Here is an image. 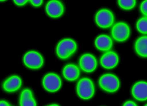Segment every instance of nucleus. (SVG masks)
<instances>
[{
	"instance_id": "obj_1",
	"label": "nucleus",
	"mask_w": 147,
	"mask_h": 106,
	"mask_svg": "<svg viewBox=\"0 0 147 106\" xmlns=\"http://www.w3.org/2000/svg\"><path fill=\"white\" fill-rule=\"evenodd\" d=\"M77 45L74 41L66 39L61 41L57 47V56L63 59L70 57L76 51Z\"/></svg>"
},
{
	"instance_id": "obj_2",
	"label": "nucleus",
	"mask_w": 147,
	"mask_h": 106,
	"mask_svg": "<svg viewBox=\"0 0 147 106\" xmlns=\"http://www.w3.org/2000/svg\"><path fill=\"white\" fill-rule=\"evenodd\" d=\"M77 91L79 96L82 99L87 100L93 96L94 85L91 79L87 78L82 79L78 82Z\"/></svg>"
},
{
	"instance_id": "obj_3",
	"label": "nucleus",
	"mask_w": 147,
	"mask_h": 106,
	"mask_svg": "<svg viewBox=\"0 0 147 106\" xmlns=\"http://www.w3.org/2000/svg\"><path fill=\"white\" fill-rule=\"evenodd\" d=\"M101 89L109 92H114L118 89L119 81L118 78L112 74H106L101 76L99 81Z\"/></svg>"
},
{
	"instance_id": "obj_4",
	"label": "nucleus",
	"mask_w": 147,
	"mask_h": 106,
	"mask_svg": "<svg viewBox=\"0 0 147 106\" xmlns=\"http://www.w3.org/2000/svg\"><path fill=\"white\" fill-rule=\"evenodd\" d=\"M111 34L113 39L117 41H125L129 36V27L123 22L117 23L113 27Z\"/></svg>"
},
{
	"instance_id": "obj_5",
	"label": "nucleus",
	"mask_w": 147,
	"mask_h": 106,
	"mask_svg": "<svg viewBox=\"0 0 147 106\" xmlns=\"http://www.w3.org/2000/svg\"><path fill=\"white\" fill-rule=\"evenodd\" d=\"M114 16L112 13L107 9L99 11L95 17V21L98 26L107 29L112 26L114 22Z\"/></svg>"
},
{
	"instance_id": "obj_6",
	"label": "nucleus",
	"mask_w": 147,
	"mask_h": 106,
	"mask_svg": "<svg viewBox=\"0 0 147 106\" xmlns=\"http://www.w3.org/2000/svg\"><path fill=\"white\" fill-rule=\"evenodd\" d=\"M43 85L45 89L50 92H55L61 86V80L60 77L55 74L50 73L45 75L43 79Z\"/></svg>"
},
{
	"instance_id": "obj_7",
	"label": "nucleus",
	"mask_w": 147,
	"mask_h": 106,
	"mask_svg": "<svg viewBox=\"0 0 147 106\" xmlns=\"http://www.w3.org/2000/svg\"><path fill=\"white\" fill-rule=\"evenodd\" d=\"M24 62L27 67L36 69L42 66L44 60L40 54L35 51H30L24 55Z\"/></svg>"
},
{
	"instance_id": "obj_8",
	"label": "nucleus",
	"mask_w": 147,
	"mask_h": 106,
	"mask_svg": "<svg viewBox=\"0 0 147 106\" xmlns=\"http://www.w3.org/2000/svg\"><path fill=\"white\" fill-rule=\"evenodd\" d=\"M81 68L86 72L90 73L96 69L97 62L95 57L89 54L83 55L79 61Z\"/></svg>"
},
{
	"instance_id": "obj_9",
	"label": "nucleus",
	"mask_w": 147,
	"mask_h": 106,
	"mask_svg": "<svg viewBox=\"0 0 147 106\" xmlns=\"http://www.w3.org/2000/svg\"><path fill=\"white\" fill-rule=\"evenodd\" d=\"M46 11L47 14L53 18L61 17L64 11L62 4L57 0H51L46 5Z\"/></svg>"
},
{
	"instance_id": "obj_10",
	"label": "nucleus",
	"mask_w": 147,
	"mask_h": 106,
	"mask_svg": "<svg viewBox=\"0 0 147 106\" xmlns=\"http://www.w3.org/2000/svg\"><path fill=\"white\" fill-rule=\"evenodd\" d=\"M117 55L113 51H109L104 54L100 60L101 66L106 69L114 68L118 63Z\"/></svg>"
},
{
	"instance_id": "obj_11",
	"label": "nucleus",
	"mask_w": 147,
	"mask_h": 106,
	"mask_svg": "<svg viewBox=\"0 0 147 106\" xmlns=\"http://www.w3.org/2000/svg\"><path fill=\"white\" fill-rule=\"evenodd\" d=\"M134 98L139 101L147 100V83L139 82L134 85L131 90Z\"/></svg>"
},
{
	"instance_id": "obj_12",
	"label": "nucleus",
	"mask_w": 147,
	"mask_h": 106,
	"mask_svg": "<svg viewBox=\"0 0 147 106\" xmlns=\"http://www.w3.org/2000/svg\"><path fill=\"white\" fill-rule=\"evenodd\" d=\"M22 81L21 79L17 76H13L7 79L3 83L4 90L9 92H14L21 87Z\"/></svg>"
},
{
	"instance_id": "obj_13",
	"label": "nucleus",
	"mask_w": 147,
	"mask_h": 106,
	"mask_svg": "<svg viewBox=\"0 0 147 106\" xmlns=\"http://www.w3.org/2000/svg\"><path fill=\"white\" fill-rule=\"evenodd\" d=\"M95 45L99 50L103 51H108L112 47V40L108 36L101 35L96 38Z\"/></svg>"
},
{
	"instance_id": "obj_14",
	"label": "nucleus",
	"mask_w": 147,
	"mask_h": 106,
	"mask_svg": "<svg viewBox=\"0 0 147 106\" xmlns=\"http://www.w3.org/2000/svg\"><path fill=\"white\" fill-rule=\"evenodd\" d=\"M63 73L65 79L69 81H74L79 77L80 70L76 65L69 64L63 68Z\"/></svg>"
},
{
	"instance_id": "obj_15",
	"label": "nucleus",
	"mask_w": 147,
	"mask_h": 106,
	"mask_svg": "<svg viewBox=\"0 0 147 106\" xmlns=\"http://www.w3.org/2000/svg\"><path fill=\"white\" fill-rule=\"evenodd\" d=\"M20 105L22 106H34L36 103L33 97L32 92L29 89L23 91L20 97Z\"/></svg>"
},
{
	"instance_id": "obj_16",
	"label": "nucleus",
	"mask_w": 147,
	"mask_h": 106,
	"mask_svg": "<svg viewBox=\"0 0 147 106\" xmlns=\"http://www.w3.org/2000/svg\"><path fill=\"white\" fill-rule=\"evenodd\" d=\"M135 50L137 53L143 57H147V36L139 37L136 42Z\"/></svg>"
},
{
	"instance_id": "obj_17",
	"label": "nucleus",
	"mask_w": 147,
	"mask_h": 106,
	"mask_svg": "<svg viewBox=\"0 0 147 106\" xmlns=\"http://www.w3.org/2000/svg\"><path fill=\"white\" fill-rule=\"evenodd\" d=\"M118 3L122 9L130 10L135 7L136 1V0H118Z\"/></svg>"
},
{
	"instance_id": "obj_18",
	"label": "nucleus",
	"mask_w": 147,
	"mask_h": 106,
	"mask_svg": "<svg viewBox=\"0 0 147 106\" xmlns=\"http://www.w3.org/2000/svg\"><path fill=\"white\" fill-rule=\"evenodd\" d=\"M136 27L140 33L147 34V17L140 19L137 23Z\"/></svg>"
},
{
	"instance_id": "obj_19",
	"label": "nucleus",
	"mask_w": 147,
	"mask_h": 106,
	"mask_svg": "<svg viewBox=\"0 0 147 106\" xmlns=\"http://www.w3.org/2000/svg\"><path fill=\"white\" fill-rule=\"evenodd\" d=\"M140 11L144 16L147 17V0H144L140 5Z\"/></svg>"
},
{
	"instance_id": "obj_20",
	"label": "nucleus",
	"mask_w": 147,
	"mask_h": 106,
	"mask_svg": "<svg viewBox=\"0 0 147 106\" xmlns=\"http://www.w3.org/2000/svg\"><path fill=\"white\" fill-rule=\"evenodd\" d=\"M30 1L32 5L36 7L41 6L43 2V0H30Z\"/></svg>"
},
{
	"instance_id": "obj_21",
	"label": "nucleus",
	"mask_w": 147,
	"mask_h": 106,
	"mask_svg": "<svg viewBox=\"0 0 147 106\" xmlns=\"http://www.w3.org/2000/svg\"><path fill=\"white\" fill-rule=\"evenodd\" d=\"M14 3L18 6H23L25 5L30 0H13Z\"/></svg>"
},
{
	"instance_id": "obj_22",
	"label": "nucleus",
	"mask_w": 147,
	"mask_h": 106,
	"mask_svg": "<svg viewBox=\"0 0 147 106\" xmlns=\"http://www.w3.org/2000/svg\"><path fill=\"white\" fill-rule=\"evenodd\" d=\"M124 106H137V104L135 103L134 102L132 101H126L125 103L124 104Z\"/></svg>"
},
{
	"instance_id": "obj_23",
	"label": "nucleus",
	"mask_w": 147,
	"mask_h": 106,
	"mask_svg": "<svg viewBox=\"0 0 147 106\" xmlns=\"http://www.w3.org/2000/svg\"><path fill=\"white\" fill-rule=\"evenodd\" d=\"M0 105L1 106H10V104L5 101H2L0 102Z\"/></svg>"
},
{
	"instance_id": "obj_24",
	"label": "nucleus",
	"mask_w": 147,
	"mask_h": 106,
	"mask_svg": "<svg viewBox=\"0 0 147 106\" xmlns=\"http://www.w3.org/2000/svg\"><path fill=\"white\" fill-rule=\"evenodd\" d=\"M51 106H57V105H56V104H54V105H51Z\"/></svg>"
},
{
	"instance_id": "obj_25",
	"label": "nucleus",
	"mask_w": 147,
	"mask_h": 106,
	"mask_svg": "<svg viewBox=\"0 0 147 106\" xmlns=\"http://www.w3.org/2000/svg\"><path fill=\"white\" fill-rule=\"evenodd\" d=\"M6 1V0H1V1Z\"/></svg>"
},
{
	"instance_id": "obj_26",
	"label": "nucleus",
	"mask_w": 147,
	"mask_h": 106,
	"mask_svg": "<svg viewBox=\"0 0 147 106\" xmlns=\"http://www.w3.org/2000/svg\"><path fill=\"white\" fill-rule=\"evenodd\" d=\"M146 106H147V104H146Z\"/></svg>"
}]
</instances>
